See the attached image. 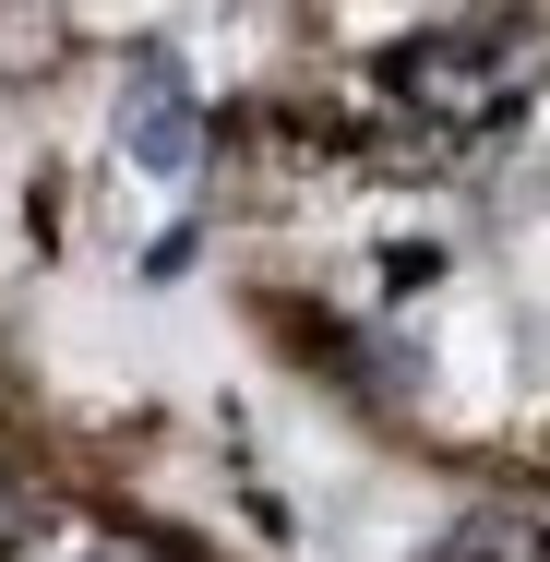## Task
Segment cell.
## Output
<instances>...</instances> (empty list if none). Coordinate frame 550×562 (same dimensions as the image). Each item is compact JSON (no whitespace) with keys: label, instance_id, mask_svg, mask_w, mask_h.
<instances>
[{"label":"cell","instance_id":"cell-1","mask_svg":"<svg viewBox=\"0 0 550 562\" xmlns=\"http://www.w3.org/2000/svg\"><path fill=\"white\" fill-rule=\"evenodd\" d=\"M120 144H132V168H156V180H180V168L204 156V109H192V85H180L168 48L132 60V85H120Z\"/></svg>","mask_w":550,"mask_h":562},{"label":"cell","instance_id":"cell-2","mask_svg":"<svg viewBox=\"0 0 550 562\" xmlns=\"http://www.w3.org/2000/svg\"><path fill=\"white\" fill-rule=\"evenodd\" d=\"M395 85L431 109H503V36H431L395 60Z\"/></svg>","mask_w":550,"mask_h":562},{"label":"cell","instance_id":"cell-3","mask_svg":"<svg viewBox=\"0 0 550 562\" xmlns=\"http://www.w3.org/2000/svg\"><path fill=\"white\" fill-rule=\"evenodd\" d=\"M454 562H550V539L527 527V515H479V527L454 539Z\"/></svg>","mask_w":550,"mask_h":562}]
</instances>
